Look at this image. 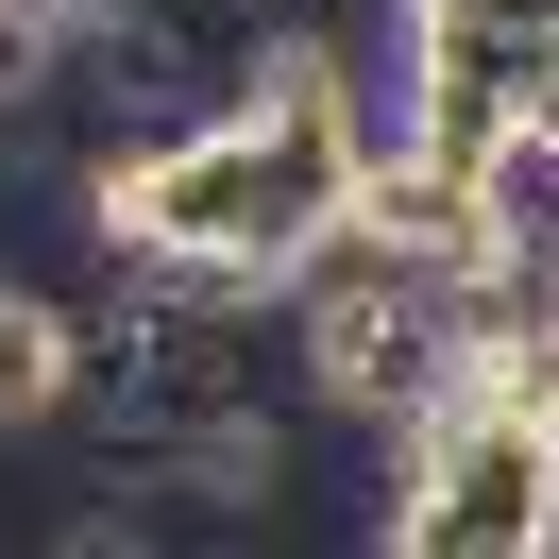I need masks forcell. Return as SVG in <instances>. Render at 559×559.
Returning <instances> with one entry per match:
<instances>
[{
  "label": "cell",
  "instance_id": "6da1fadb",
  "mask_svg": "<svg viewBox=\"0 0 559 559\" xmlns=\"http://www.w3.org/2000/svg\"><path fill=\"white\" fill-rule=\"evenodd\" d=\"M85 407V306H51V288L0 272V441L17 424H69Z\"/></svg>",
  "mask_w": 559,
  "mask_h": 559
},
{
  "label": "cell",
  "instance_id": "7a4b0ae2",
  "mask_svg": "<svg viewBox=\"0 0 559 559\" xmlns=\"http://www.w3.org/2000/svg\"><path fill=\"white\" fill-rule=\"evenodd\" d=\"M153 491H187V509L254 525V509L288 491V424H272V407H221V424H187V441L153 457Z\"/></svg>",
  "mask_w": 559,
  "mask_h": 559
},
{
  "label": "cell",
  "instance_id": "3957f363",
  "mask_svg": "<svg viewBox=\"0 0 559 559\" xmlns=\"http://www.w3.org/2000/svg\"><path fill=\"white\" fill-rule=\"evenodd\" d=\"M509 390H525V407L559 424V322H525V340H509Z\"/></svg>",
  "mask_w": 559,
  "mask_h": 559
},
{
  "label": "cell",
  "instance_id": "277c9868",
  "mask_svg": "<svg viewBox=\"0 0 559 559\" xmlns=\"http://www.w3.org/2000/svg\"><path fill=\"white\" fill-rule=\"evenodd\" d=\"M35 35H103V17H136V0H17Z\"/></svg>",
  "mask_w": 559,
  "mask_h": 559
},
{
  "label": "cell",
  "instance_id": "5b68a950",
  "mask_svg": "<svg viewBox=\"0 0 559 559\" xmlns=\"http://www.w3.org/2000/svg\"><path fill=\"white\" fill-rule=\"evenodd\" d=\"M525 153H559V51L525 69Z\"/></svg>",
  "mask_w": 559,
  "mask_h": 559
}]
</instances>
